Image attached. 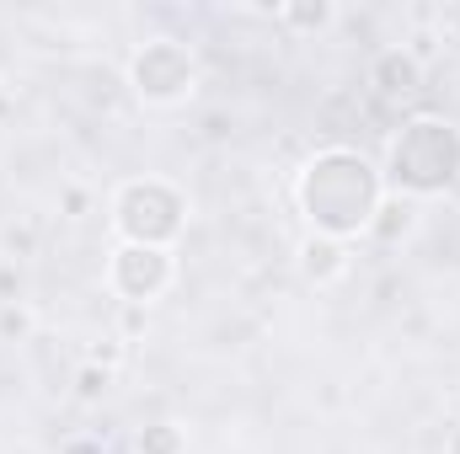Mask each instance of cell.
I'll return each instance as SVG.
<instances>
[{
  "label": "cell",
  "instance_id": "6da1fadb",
  "mask_svg": "<svg viewBox=\"0 0 460 454\" xmlns=\"http://www.w3.org/2000/svg\"><path fill=\"white\" fill-rule=\"evenodd\" d=\"M380 204H385V171L353 144L316 150L295 177V209L305 214L311 235H332L353 246L358 235H369Z\"/></svg>",
  "mask_w": 460,
  "mask_h": 454
},
{
  "label": "cell",
  "instance_id": "7a4b0ae2",
  "mask_svg": "<svg viewBox=\"0 0 460 454\" xmlns=\"http://www.w3.org/2000/svg\"><path fill=\"white\" fill-rule=\"evenodd\" d=\"M385 193L396 198H445L460 188V123L445 113H412L385 150Z\"/></svg>",
  "mask_w": 460,
  "mask_h": 454
},
{
  "label": "cell",
  "instance_id": "3957f363",
  "mask_svg": "<svg viewBox=\"0 0 460 454\" xmlns=\"http://www.w3.org/2000/svg\"><path fill=\"white\" fill-rule=\"evenodd\" d=\"M188 193L166 177H128L118 182L113 198H108V220H113V235L128 240V246H177L188 235Z\"/></svg>",
  "mask_w": 460,
  "mask_h": 454
},
{
  "label": "cell",
  "instance_id": "277c9868",
  "mask_svg": "<svg viewBox=\"0 0 460 454\" xmlns=\"http://www.w3.org/2000/svg\"><path fill=\"white\" fill-rule=\"evenodd\" d=\"M128 92L145 102V108H182L193 102L199 92V54L182 43V38H145L134 54H128Z\"/></svg>",
  "mask_w": 460,
  "mask_h": 454
},
{
  "label": "cell",
  "instance_id": "5b68a950",
  "mask_svg": "<svg viewBox=\"0 0 460 454\" xmlns=\"http://www.w3.org/2000/svg\"><path fill=\"white\" fill-rule=\"evenodd\" d=\"M177 284V251L166 246H128L118 240L108 251V289L128 310H150L155 300H166Z\"/></svg>",
  "mask_w": 460,
  "mask_h": 454
},
{
  "label": "cell",
  "instance_id": "8992f818",
  "mask_svg": "<svg viewBox=\"0 0 460 454\" xmlns=\"http://www.w3.org/2000/svg\"><path fill=\"white\" fill-rule=\"evenodd\" d=\"M348 267H353V246L348 240H332V235H305L300 240V278L305 284L327 289V284L348 278Z\"/></svg>",
  "mask_w": 460,
  "mask_h": 454
},
{
  "label": "cell",
  "instance_id": "52a82bcc",
  "mask_svg": "<svg viewBox=\"0 0 460 454\" xmlns=\"http://www.w3.org/2000/svg\"><path fill=\"white\" fill-rule=\"evenodd\" d=\"M369 86L380 97H412L423 86V59L412 48H380L369 65Z\"/></svg>",
  "mask_w": 460,
  "mask_h": 454
},
{
  "label": "cell",
  "instance_id": "ba28073f",
  "mask_svg": "<svg viewBox=\"0 0 460 454\" xmlns=\"http://www.w3.org/2000/svg\"><path fill=\"white\" fill-rule=\"evenodd\" d=\"M412 230H418V209H412V198L385 193V204H380V214H375V225H369V240L396 246V240H402V235H412Z\"/></svg>",
  "mask_w": 460,
  "mask_h": 454
},
{
  "label": "cell",
  "instance_id": "9c48e42d",
  "mask_svg": "<svg viewBox=\"0 0 460 454\" xmlns=\"http://www.w3.org/2000/svg\"><path fill=\"white\" fill-rule=\"evenodd\" d=\"M279 22L289 32H327L338 22V5L332 0H289V5H279Z\"/></svg>",
  "mask_w": 460,
  "mask_h": 454
},
{
  "label": "cell",
  "instance_id": "30bf717a",
  "mask_svg": "<svg viewBox=\"0 0 460 454\" xmlns=\"http://www.w3.org/2000/svg\"><path fill=\"white\" fill-rule=\"evenodd\" d=\"M134 454H188V433L177 423H145L134 433Z\"/></svg>",
  "mask_w": 460,
  "mask_h": 454
},
{
  "label": "cell",
  "instance_id": "8fae6325",
  "mask_svg": "<svg viewBox=\"0 0 460 454\" xmlns=\"http://www.w3.org/2000/svg\"><path fill=\"white\" fill-rule=\"evenodd\" d=\"M38 310L27 300H0V342H32Z\"/></svg>",
  "mask_w": 460,
  "mask_h": 454
},
{
  "label": "cell",
  "instance_id": "7c38bea8",
  "mask_svg": "<svg viewBox=\"0 0 460 454\" xmlns=\"http://www.w3.org/2000/svg\"><path fill=\"white\" fill-rule=\"evenodd\" d=\"M108 385H113V369H102V363L81 358V369H75V401H102V396H108Z\"/></svg>",
  "mask_w": 460,
  "mask_h": 454
},
{
  "label": "cell",
  "instance_id": "4fadbf2b",
  "mask_svg": "<svg viewBox=\"0 0 460 454\" xmlns=\"http://www.w3.org/2000/svg\"><path fill=\"white\" fill-rule=\"evenodd\" d=\"M445 454H460V423L450 428V439H445Z\"/></svg>",
  "mask_w": 460,
  "mask_h": 454
}]
</instances>
